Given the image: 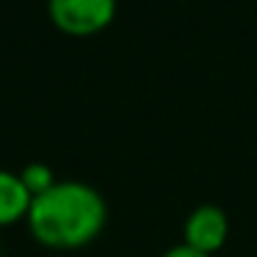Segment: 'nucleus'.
Returning <instances> with one entry per match:
<instances>
[{
	"instance_id": "f257e3e1",
	"label": "nucleus",
	"mask_w": 257,
	"mask_h": 257,
	"mask_svg": "<svg viewBox=\"0 0 257 257\" xmlns=\"http://www.w3.org/2000/svg\"><path fill=\"white\" fill-rule=\"evenodd\" d=\"M28 229L47 249H80L105 229V196L83 180H58L45 194L34 196Z\"/></svg>"
},
{
	"instance_id": "f03ea898",
	"label": "nucleus",
	"mask_w": 257,
	"mask_h": 257,
	"mask_svg": "<svg viewBox=\"0 0 257 257\" xmlns=\"http://www.w3.org/2000/svg\"><path fill=\"white\" fill-rule=\"evenodd\" d=\"M50 23L67 36H94L116 17V0H47Z\"/></svg>"
},
{
	"instance_id": "7ed1b4c3",
	"label": "nucleus",
	"mask_w": 257,
	"mask_h": 257,
	"mask_svg": "<svg viewBox=\"0 0 257 257\" xmlns=\"http://www.w3.org/2000/svg\"><path fill=\"white\" fill-rule=\"evenodd\" d=\"M227 238H229V216L221 205L202 202L183 221V243H188L196 251H205L210 257L227 243Z\"/></svg>"
},
{
	"instance_id": "20e7f679",
	"label": "nucleus",
	"mask_w": 257,
	"mask_h": 257,
	"mask_svg": "<svg viewBox=\"0 0 257 257\" xmlns=\"http://www.w3.org/2000/svg\"><path fill=\"white\" fill-rule=\"evenodd\" d=\"M31 202H34V196L25 188L20 172L0 169V227H12L17 221H25Z\"/></svg>"
},
{
	"instance_id": "39448f33",
	"label": "nucleus",
	"mask_w": 257,
	"mask_h": 257,
	"mask_svg": "<svg viewBox=\"0 0 257 257\" xmlns=\"http://www.w3.org/2000/svg\"><path fill=\"white\" fill-rule=\"evenodd\" d=\"M20 177H23L25 188L31 191V196L45 194L47 188H53V185L58 183V180H56V174H53V169L47 166V163H39V161L25 163V166L20 169Z\"/></svg>"
},
{
	"instance_id": "423d86ee",
	"label": "nucleus",
	"mask_w": 257,
	"mask_h": 257,
	"mask_svg": "<svg viewBox=\"0 0 257 257\" xmlns=\"http://www.w3.org/2000/svg\"><path fill=\"white\" fill-rule=\"evenodd\" d=\"M161 257H210V254H205V251H196V249H191L188 243H174V246H169V249L163 251Z\"/></svg>"
}]
</instances>
